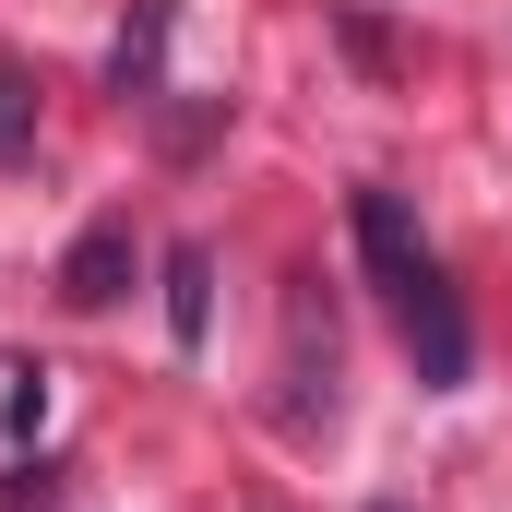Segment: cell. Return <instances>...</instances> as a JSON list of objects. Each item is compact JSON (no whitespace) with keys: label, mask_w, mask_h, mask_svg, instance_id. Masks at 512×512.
Listing matches in <instances>:
<instances>
[{"label":"cell","mask_w":512,"mask_h":512,"mask_svg":"<svg viewBox=\"0 0 512 512\" xmlns=\"http://www.w3.org/2000/svg\"><path fill=\"white\" fill-rule=\"evenodd\" d=\"M167 334H179V346L215 334V251H203V239H167Z\"/></svg>","instance_id":"277c9868"},{"label":"cell","mask_w":512,"mask_h":512,"mask_svg":"<svg viewBox=\"0 0 512 512\" xmlns=\"http://www.w3.org/2000/svg\"><path fill=\"white\" fill-rule=\"evenodd\" d=\"M155 60H167V0H131L120 60H108V72H120V96H143V84H155Z\"/></svg>","instance_id":"5b68a950"},{"label":"cell","mask_w":512,"mask_h":512,"mask_svg":"<svg viewBox=\"0 0 512 512\" xmlns=\"http://www.w3.org/2000/svg\"><path fill=\"white\" fill-rule=\"evenodd\" d=\"M358 262H370L382 298H405V286L429 274V239H417V215H405L393 191H358Z\"/></svg>","instance_id":"7a4b0ae2"},{"label":"cell","mask_w":512,"mask_h":512,"mask_svg":"<svg viewBox=\"0 0 512 512\" xmlns=\"http://www.w3.org/2000/svg\"><path fill=\"white\" fill-rule=\"evenodd\" d=\"M393 322H405V358H417V382H429V393H453L465 370H477V334H465V298H453V274H441V262L393 298Z\"/></svg>","instance_id":"6da1fadb"},{"label":"cell","mask_w":512,"mask_h":512,"mask_svg":"<svg viewBox=\"0 0 512 512\" xmlns=\"http://www.w3.org/2000/svg\"><path fill=\"white\" fill-rule=\"evenodd\" d=\"M24 155H36V84L0 72V167H24Z\"/></svg>","instance_id":"8992f818"},{"label":"cell","mask_w":512,"mask_h":512,"mask_svg":"<svg viewBox=\"0 0 512 512\" xmlns=\"http://www.w3.org/2000/svg\"><path fill=\"white\" fill-rule=\"evenodd\" d=\"M60 298H72V310H120L131 298V227H84L72 262H60Z\"/></svg>","instance_id":"3957f363"},{"label":"cell","mask_w":512,"mask_h":512,"mask_svg":"<svg viewBox=\"0 0 512 512\" xmlns=\"http://www.w3.org/2000/svg\"><path fill=\"white\" fill-rule=\"evenodd\" d=\"M370 512H393V501H370Z\"/></svg>","instance_id":"52a82bcc"}]
</instances>
